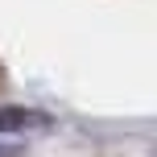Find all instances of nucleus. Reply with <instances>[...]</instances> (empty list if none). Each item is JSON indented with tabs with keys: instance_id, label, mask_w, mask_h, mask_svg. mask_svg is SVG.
<instances>
[{
	"instance_id": "f03ea898",
	"label": "nucleus",
	"mask_w": 157,
	"mask_h": 157,
	"mask_svg": "<svg viewBox=\"0 0 157 157\" xmlns=\"http://www.w3.org/2000/svg\"><path fill=\"white\" fill-rule=\"evenodd\" d=\"M0 157H13V145H0Z\"/></svg>"
},
{
	"instance_id": "f257e3e1",
	"label": "nucleus",
	"mask_w": 157,
	"mask_h": 157,
	"mask_svg": "<svg viewBox=\"0 0 157 157\" xmlns=\"http://www.w3.org/2000/svg\"><path fill=\"white\" fill-rule=\"evenodd\" d=\"M50 120L41 112H25V108H0V132H21V128H46Z\"/></svg>"
}]
</instances>
